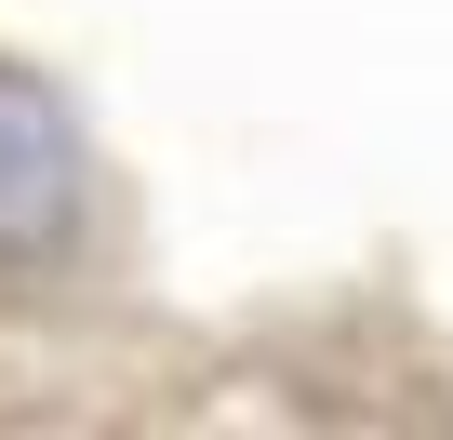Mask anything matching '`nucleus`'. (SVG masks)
I'll list each match as a JSON object with an SVG mask.
<instances>
[{
  "instance_id": "nucleus-1",
  "label": "nucleus",
  "mask_w": 453,
  "mask_h": 440,
  "mask_svg": "<svg viewBox=\"0 0 453 440\" xmlns=\"http://www.w3.org/2000/svg\"><path fill=\"white\" fill-rule=\"evenodd\" d=\"M241 427V307H187L81 67L0 27V440Z\"/></svg>"
}]
</instances>
